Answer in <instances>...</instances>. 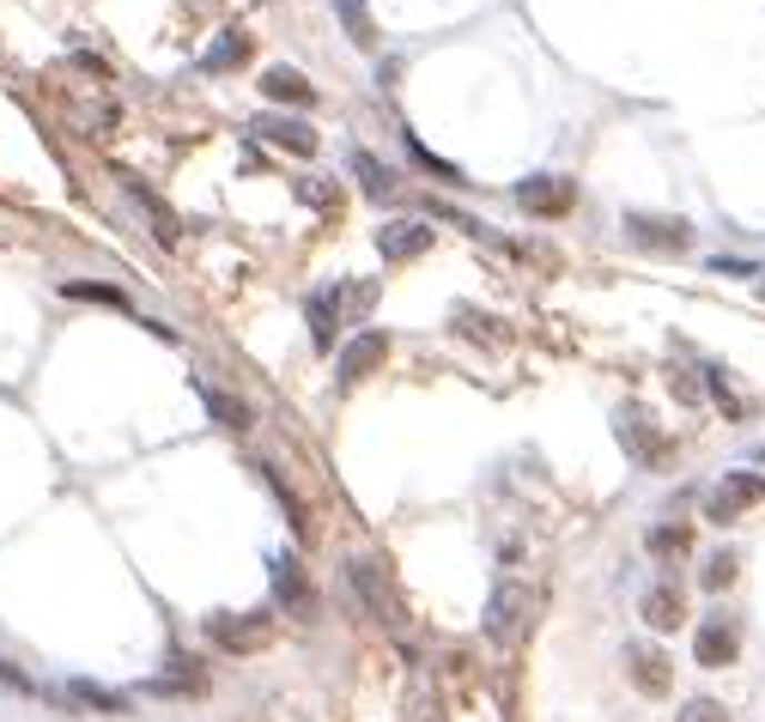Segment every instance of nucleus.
<instances>
[{
  "mask_svg": "<svg viewBox=\"0 0 765 722\" xmlns=\"http://www.w3.org/2000/svg\"><path fill=\"white\" fill-rule=\"evenodd\" d=\"M255 468H262V480L274 486V498L286 505V516H292V535H298V540H310V516H304V505H298V492H292V486L280 480V468H274V461H255Z\"/></svg>",
  "mask_w": 765,
  "mask_h": 722,
  "instance_id": "nucleus-22",
  "label": "nucleus"
},
{
  "mask_svg": "<svg viewBox=\"0 0 765 722\" xmlns=\"http://www.w3.org/2000/svg\"><path fill=\"white\" fill-rule=\"evenodd\" d=\"M207 638H213V650H225V655H262V650H274V638H280V619L274 613H207Z\"/></svg>",
  "mask_w": 765,
  "mask_h": 722,
  "instance_id": "nucleus-2",
  "label": "nucleus"
},
{
  "mask_svg": "<svg viewBox=\"0 0 765 722\" xmlns=\"http://www.w3.org/2000/svg\"><path fill=\"white\" fill-rule=\"evenodd\" d=\"M759 498H765V480H759V474H747V468H735V474H723V480L711 486L705 516H711V522H742Z\"/></svg>",
  "mask_w": 765,
  "mask_h": 722,
  "instance_id": "nucleus-4",
  "label": "nucleus"
},
{
  "mask_svg": "<svg viewBox=\"0 0 765 722\" xmlns=\"http://www.w3.org/2000/svg\"><path fill=\"white\" fill-rule=\"evenodd\" d=\"M432 250V225H420V218H389L378 231V255L383 262H413V255Z\"/></svg>",
  "mask_w": 765,
  "mask_h": 722,
  "instance_id": "nucleus-13",
  "label": "nucleus"
},
{
  "mask_svg": "<svg viewBox=\"0 0 765 722\" xmlns=\"http://www.w3.org/2000/svg\"><path fill=\"white\" fill-rule=\"evenodd\" d=\"M681 722H729V716H723L717 699H693V704L681 711Z\"/></svg>",
  "mask_w": 765,
  "mask_h": 722,
  "instance_id": "nucleus-29",
  "label": "nucleus"
},
{
  "mask_svg": "<svg viewBox=\"0 0 765 722\" xmlns=\"http://www.w3.org/2000/svg\"><path fill=\"white\" fill-rule=\"evenodd\" d=\"M68 292L73 304H110V309H128V292L122 286H103V279H68Z\"/></svg>",
  "mask_w": 765,
  "mask_h": 722,
  "instance_id": "nucleus-23",
  "label": "nucleus"
},
{
  "mask_svg": "<svg viewBox=\"0 0 765 722\" xmlns=\"http://www.w3.org/2000/svg\"><path fill=\"white\" fill-rule=\"evenodd\" d=\"M735 655H742V631H735V619H705L698 626V638H693V662L698 668H729Z\"/></svg>",
  "mask_w": 765,
  "mask_h": 722,
  "instance_id": "nucleus-8",
  "label": "nucleus"
},
{
  "mask_svg": "<svg viewBox=\"0 0 765 722\" xmlns=\"http://www.w3.org/2000/svg\"><path fill=\"white\" fill-rule=\"evenodd\" d=\"M614 431H620V444H626V456L638 461V468H663V461L674 456V444L656 431V419H651L644 407H620Z\"/></svg>",
  "mask_w": 765,
  "mask_h": 722,
  "instance_id": "nucleus-3",
  "label": "nucleus"
},
{
  "mask_svg": "<svg viewBox=\"0 0 765 722\" xmlns=\"http://www.w3.org/2000/svg\"><path fill=\"white\" fill-rule=\"evenodd\" d=\"M686 547H693L686 528H651V552H656V559H681Z\"/></svg>",
  "mask_w": 765,
  "mask_h": 722,
  "instance_id": "nucleus-25",
  "label": "nucleus"
},
{
  "mask_svg": "<svg viewBox=\"0 0 765 722\" xmlns=\"http://www.w3.org/2000/svg\"><path fill=\"white\" fill-rule=\"evenodd\" d=\"M383 358H389V334L365 328V334H353V340L341 346V365H334V370H341V383H346V389H353V383H365L371 370L383 365Z\"/></svg>",
  "mask_w": 765,
  "mask_h": 722,
  "instance_id": "nucleus-10",
  "label": "nucleus"
},
{
  "mask_svg": "<svg viewBox=\"0 0 765 722\" xmlns=\"http://www.w3.org/2000/svg\"><path fill=\"white\" fill-rule=\"evenodd\" d=\"M353 176H359V189H365L371 201H389V195H395V171H389L383 159H371L365 146L353 152Z\"/></svg>",
  "mask_w": 765,
  "mask_h": 722,
  "instance_id": "nucleus-21",
  "label": "nucleus"
},
{
  "mask_svg": "<svg viewBox=\"0 0 765 722\" xmlns=\"http://www.w3.org/2000/svg\"><path fill=\"white\" fill-rule=\"evenodd\" d=\"M735 565H742V559H735V552H717V559L705 565V589H711V596H717V589H729V583H735Z\"/></svg>",
  "mask_w": 765,
  "mask_h": 722,
  "instance_id": "nucleus-27",
  "label": "nucleus"
},
{
  "mask_svg": "<svg viewBox=\"0 0 765 722\" xmlns=\"http://www.w3.org/2000/svg\"><path fill=\"white\" fill-rule=\"evenodd\" d=\"M638 608H644V626H651V631H674V626L686 619V601H681V589H674V583L644 589V601H638Z\"/></svg>",
  "mask_w": 765,
  "mask_h": 722,
  "instance_id": "nucleus-17",
  "label": "nucleus"
},
{
  "mask_svg": "<svg viewBox=\"0 0 765 722\" xmlns=\"http://www.w3.org/2000/svg\"><path fill=\"white\" fill-rule=\"evenodd\" d=\"M711 274H759L754 262H729V255H717V262H711Z\"/></svg>",
  "mask_w": 765,
  "mask_h": 722,
  "instance_id": "nucleus-32",
  "label": "nucleus"
},
{
  "mask_svg": "<svg viewBox=\"0 0 765 722\" xmlns=\"http://www.w3.org/2000/svg\"><path fill=\"white\" fill-rule=\"evenodd\" d=\"M274 596H280V608H286L292 619H316V589H310V577H304V565L298 559H274Z\"/></svg>",
  "mask_w": 765,
  "mask_h": 722,
  "instance_id": "nucleus-12",
  "label": "nucleus"
},
{
  "mask_svg": "<svg viewBox=\"0 0 765 722\" xmlns=\"http://www.w3.org/2000/svg\"><path fill=\"white\" fill-rule=\"evenodd\" d=\"M705 383H711V401H717L723 413H729V419H742V395H735L729 383H723V370H717V365L705 370Z\"/></svg>",
  "mask_w": 765,
  "mask_h": 722,
  "instance_id": "nucleus-26",
  "label": "nucleus"
},
{
  "mask_svg": "<svg viewBox=\"0 0 765 722\" xmlns=\"http://www.w3.org/2000/svg\"><path fill=\"white\" fill-rule=\"evenodd\" d=\"M759 292H765V286H759Z\"/></svg>",
  "mask_w": 765,
  "mask_h": 722,
  "instance_id": "nucleus-33",
  "label": "nucleus"
},
{
  "mask_svg": "<svg viewBox=\"0 0 765 722\" xmlns=\"http://www.w3.org/2000/svg\"><path fill=\"white\" fill-rule=\"evenodd\" d=\"M73 68H80V73H92V80H110V68H103L98 55H85V49H73Z\"/></svg>",
  "mask_w": 765,
  "mask_h": 722,
  "instance_id": "nucleus-31",
  "label": "nucleus"
},
{
  "mask_svg": "<svg viewBox=\"0 0 765 722\" xmlns=\"http://www.w3.org/2000/svg\"><path fill=\"white\" fill-rule=\"evenodd\" d=\"M0 687H7V692H37V680L24 674V668H12L7 655H0Z\"/></svg>",
  "mask_w": 765,
  "mask_h": 722,
  "instance_id": "nucleus-30",
  "label": "nucleus"
},
{
  "mask_svg": "<svg viewBox=\"0 0 765 722\" xmlns=\"http://www.w3.org/2000/svg\"><path fill=\"white\" fill-rule=\"evenodd\" d=\"M298 201H304V206H322V213H341V189H334V183H316V176H304V183H298Z\"/></svg>",
  "mask_w": 765,
  "mask_h": 722,
  "instance_id": "nucleus-24",
  "label": "nucleus"
},
{
  "mask_svg": "<svg viewBox=\"0 0 765 722\" xmlns=\"http://www.w3.org/2000/svg\"><path fill=\"white\" fill-rule=\"evenodd\" d=\"M262 92L274 98V103H298V110H304V103H316V85H310L298 68H268V73H262Z\"/></svg>",
  "mask_w": 765,
  "mask_h": 722,
  "instance_id": "nucleus-18",
  "label": "nucleus"
},
{
  "mask_svg": "<svg viewBox=\"0 0 765 722\" xmlns=\"http://www.w3.org/2000/svg\"><path fill=\"white\" fill-rule=\"evenodd\" d=\"M620 662H626V680L644 692V699H668V692H674V662L656 650V643H626Z\"/></svg>",
  "mask_w": 765,
  "mask_h": 722,
  "instance_id": "nucleus-5",
  "label": "nucleus"
},
{
  "mask_svg": "<svg viewBox=\"0 0 765 722\" xmlns=\"http://www.w3.org/2000/svg\"><path fill=\"white\" fill-rule=\"evenodd\" d=\"M407 146H413V159H420L432 176H444V183H462V171H456V164H450V159H432V146H420V140H413V134H407Z\"/></svg>",
  "mask_w": 765,
  "mask_h": 722,
  "instance_id": "nucleus-28",
  "label": "nucleus"
},
{
  "mask_svg": "<svg viewBox=\"0 0 765 722\" xmlns=\"http://www.w3.org/2000/svg\"><path fill=\"white\" fill-rule=\"evenodd\" d=\"M529 613H535V596H529V583H492V596H486V613H480V631H486L499 650H516L523 643V631H529Z\"/></svg>",
  "mask_w": 765,
  "mask_h": 722,
  "instance_id": "nucleus-1",
  "label": "nucleus"
},
{
  "mask_svg": "<svg viewBox=\"0 0 765 722\" xmlns=\"http://www.w3.org/2000/svg\"><path fill=\"white\" fill-rule=\"evenodd\" d=\"M516 201L541 218H565L577 206V189H572V176H529V183H516Z\"/></svg>",
  "mask_w": 765,
  "mask_h": 722,
  "instance_id": "nucleus-7",
  "label": "nucleus"
},
{
  "mask_svg": "<svg viewBox=\"0 0 765 722\" xmlns=\"http://www.w3.org/2000/svg\"><path fill=\"white\" fill-rule=\"evenodd\" d=\"M194 395H201V407L207 413H213V425H225V431H250V401H238V395H231V389H213V383H201V377H194Z\"/></svg>",
  "mask_w": 765,
  "mask_h": 722,
  "instance_id": "nucleus-16",
  "label": "nucleus"
},
{
  "mask_svg": "<svg viewBox=\"0 0 765 722\" xmlns=\"http://www.w3.org/2000/svg\"><path fill=\"white\" fill-rule=\"evenodd\" d=\"M255 134H262L268 146L292 152V159H316V146H322V134H316L310 122H298V115H262V122H255Z\"/></svg>",
  "mask_w": 765,
  "mask_h": 722,
  "instance_id": "nucleus-11",
  "label": "nucleus"
},
{
  "mask_svg": "<svg viewBox=\"0 0 765 722\" xmlns=\"http://www.w3.org/2000/svg\"><path fill=\"white\" fill-rule=\"evenodd\" d=\"M243 61H250V37L231 24V31H219L213 49L201 55V73H225V68H243Z\"/></svg>",
  "mask_w": 765,
  "mask_h": 722,
  "instance_id": "nucleus-20",
  "label": "nucleus"
},
{
  "mask_svg": "<svg viewBox=\"0 0 765 722\" xmlns=\"http://www.w3.org/2000/svg\"><path fill=\"white\" fill-rule=\"evenodd\" d=\"M341 309H346V292L341 286L310 292L304 316H310V340H316V353H329V346H334V322H341Z\"/></svg>",
  "mask_w": 765,
  "mask_h": 722,
  "instance_id": "nucleus-14",
  "label": "nucleus"
},
{
  "mask_svg": "<svg viewBox=\"0 0 765 722\" xmlns=\"http://www.w3.org/2000/svg\"><path fill=\"white\" fill-rule=\"evenodd\" d=\"M68 699L80 711H98V716H128V692H110L98 680H68Z\"/></svg>",
  "mask_w": 765,
  "mask_h": 722,
  "instance_id": "nucleus-19",
  "label": "nucleus"
},
{
  "mask_svg": "<svg viewBox=\"0 0 765 722\" xmlns=\"http://www.w3.org/2000/svg\"><path fill=\"white\" fill-rule=\"evenodd\" d=\"M122 189H128V195H134V206H140V213L152 218V237H159L164 250H177V243H183V218H177V206L164 201L159 189H147V183H140V176H128V171H122Z\"/></svg>",
  "mask_w": 765,
  "mask_h": 722,
  "instance_id": "nucleus-6",
  "label": "nucleus"
},
{
  "mask_svg": "<svg viewBox=\"0 0 765 722\" xmlns=\"http://www.w3.org/2000/svg\"><path fill=\"white\" fill-rule=\"evenodd\" d=\"M346 577H353V589H359V601H365L371 619H383V626H401V608H395V596H389V583H383V565L353 559V565H346Z\"/></svg>",
  "mask_w": 765,
  "mask_h": 722,
  "instance_id": "nucleus-9",
  "label": "nucleus"
},
{
  "mask_svg": "<svg viewBox=\"0 0 765 722\" xmlns=\"http://www.w3.org/2000/svg\"><path fill=\"white\" fill-rule=\"evenodd\" d=\"M626 231L638 243H651V250H686L693 243V225L686 218H651V213H632L626 218Z\"/></svg>",
  "mask_w": 765,
  "mask_h": 722,
  "instance_id": "nucleus-15",
  "label": "nucleus"
}]
</instances>
